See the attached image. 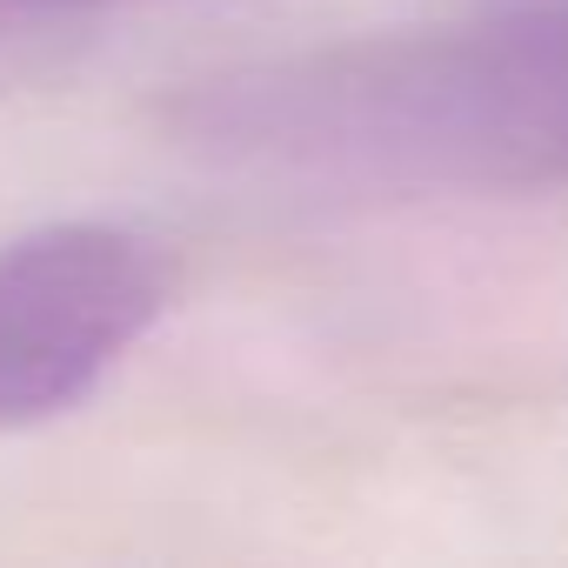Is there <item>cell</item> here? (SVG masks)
<instances>
[{
  "mask_svg": "<svg viewBox=\"0 0 568 568\" xmlns=\"http://www.w3.org/2000/svg\"><path fill=\"white\" fill-rule=\"evenodd\" d=\"M181 148L402 187L568 181V0L254 61L161 108Z\"/></svg>",
  "mask_w": 568,
  "mask_h": 568,
  "instance_id": "6da1fadb",
  "label": "cell"
},
{
  "mask_svg": "<svg viewBox=\"0 0 568 568\" xmlns=\"http://www.w3.org/2000/svg\"><path fill=\"white\" fill-rule=\"evenodd\" d=\"M168 254L114 221L0 241V428H34L101 388L161 322Z\"/></svg>",
  "mask_w": 568,
  "mask_h": 568,
  "instance_id": "7a4b0ae2",
  "label": "cell"
},
{
  "mask_svg": "<svg viewBox=\"0 0 568 568\" xmlns=\"http://www.w3.org/2000/svg\"><path fill=\"white\" fill-rule=\"evenodd\" d=\"M81 8H101V0H0V28H28V21H54Z\"/></svg>",
  "mask_w": 568,
  "mask_h": 568,
  "instance_id": "3957f363",
  "label": "cell"
}]
</instances>
